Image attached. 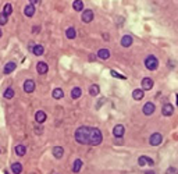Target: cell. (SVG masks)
Masks as SVG:
<instances>
[{
	"label": "cell",
	"instance_id": "1",
	"mask_svg": "<svg viewBox=\"0 0 178 174\" xmlns=\"http://www.w3.org/2000/svg\"><path fill=\"white\" fill-rule=\"evenodd\" d=\"M89 134H91V128L89 127H79L75 131V139L78 143H89Z\"/></svg>",
	"mask_w": 178,
	"mask_h": 174
},
{
	"label": "cell",
	"instance_id": "2",
	"mask_svg": "<svg viewBox=\"0 0 178 174\" xmlns=\"http://www.w3.org/2000/svg\"><path fill=\"white\" fill-rule=\"evenodd\" d=\"M102 133L99 128H91V134H89V143L91 145H99L102 142Z\"/></svg>",
	"mask_w": 178,
	"mask_h": 174
},
{
	"label": "cell",
	"instance_id": "3",
	"mask_svg": "<svg viewBox=\"0 0 178 174\" xmlns=\"http://www.w3.org/2000/svg\"><path fill=\"white\" fill-rule=\"evenodd\" d=\"M145 66H146L147 70H156L157 66H159V61H157V59H156L155 56H149L145 60Z\"/></svg>",
	"mask_w": 178,
	"mask_h": 174
},
{
	"label": "cell",
	"instance_id": "4",
	"mask_svg": "<svg viewBox=\"0 0 178 174\" xmlns=\"http://www.w3.org/2000/svg\"><path fill=\"white\" fill-rule=\"evenodd\" d=\"M161 141H163V137H161V134H160V133L152 134L150 139H149L150 145H153V146H157V145H160V143H161Z\"/></svg>",
	"mask_w": 178,
	"mask_h": 174
},
{
	"label": "cell",
	"instance_id": "5",
	"mask_svg": "<svg viewBox=\"0 0 178 174\" xmlns=\"http://www.w3.org/2000/svg\"><path fill=\"white\" fill-rule=\"evenodd\" d=\"M24 91L27 92V93L33 92L35 91V82H33L32 79H27V81L24 82Z\"/></svg>",
	"mask_w": 178,
	"mask_h": 174
},
{
	"label": "cell",
	"instance_id": "6",
	"mask_svg": "<svg viewBox=\"0 0 178 174\" xmlns=\"http://www.w3.org/2000/svg\"><path fill=\"white\" fill-rule=\"evenodd\" d=\"M142 88L145 89V91H149V89H152L153 88V79L152 78H143L142 79Z\"/></svg>",
	"mask_w": 178,
	"mask_h": 174
},
{
	"label": "cell",
	"instance_id": "7",
	"mask_svg": "<svg viewBox=\"0 0 178 174\" xmlns=\"http://www.w3.org/2000/svg\"><path fill=\"white\" fill-rule=\"evenodd\" d=\"M93 20V11L92 10H85L82 13V21L84 23H91Z\"/></svg>",
	"mask_w": 178,
	"mask_h": 174
},
{
	"label": "cell",
	"instance_id": "8",
	"mask_svg": "<svg viewBox=\"0 0 178 174\" xmlns=\"http://www.w3.org/2000/svg\"><path fill=\"white\" fill-rule=\"evenodd\" d=\"M153 111H155V105H153L152 102H147L146 105L143 106V113L146 116H150V114H153Z\"/></svg>",
	"mask_w": 178,
	"mask_h": 174
},
{
	"label": "cell",
	"instance_id": "9",
	"mask_svg": "<svg viewBox=\"0 0 178 174\" xmlns=\"http://www.w3.org/2000/svg\"><path fill=\"white\" fill-rule=\"evenodd\" d=\"M138 165L142 166V167H143L145 165L153 166V160H152L150 157H147V156H141V157H139V160H138Z\"/></svg>",
	"mask_w": 178,
	"mask_h": 174
},
{
	"label": "cell",
	"instance_id": "10",
	"mask_svg": "<svg viewBox=\"0 0 178 174\" xmlns=\"http://www.w3.org/2000/svg\"><path fill=\"white\" fill-rule=\"evenodd\" d=\"M124 131H125V130H124V127L121 125V124H117L114 128H113V134H114V137H117V138H121V137H123V135H124Z\"/></svg>",
	"mask_w": 178,
	"mask_h": 174
},
{
	"label": "cell",
	"instance_id": "11",
	"mask_svg": "<svg viewBox=\"0 0 178 174\" xmlns=\"http://www.w3.org/2000/svg\"><path fill=\"white\" fill-rule=\"evenodd\" d=\"M47 70H49V67H47V64H46L45 61H39L36 64V71L39 74H46Z\"/></svg>",
	"mask_w": 178,
	"mask_h": 174
},
{
	"label": "cell",
	"instance_id": "12",
	"mask_svg": "<svg viewBox=\"0 0 178 174\" xmlns=\"http://www.w3.org/2000/svg\"><path fill=\"white\" fill-rule=\"evenodd\" d=\"M35 120H36V123L42 124L46 121V113L45 111H42V110H39V111H36V114H35Z\"/></svg>",
	"mask_w": 178,
	"mask_h": 174
},
{
	"label": "cell",
	"instance_id": "13",
	"mask_svg": "<svg viewBox=\"0 0 178 174\" xmlns=\"http://www.w3.org/2000/svg\"><path fill=\"white\" fill-rule=\"evenodd\" d=\"M121 45H123L124 47L131 46L132 45V36H131V35H124L123 39H121Z\"/></svg>",
	"mask_w": 178,
	"mask_h": 174
},
{
	"label": "cell",
	"instance_id": "14",
	"mask_svg": "<svg viewBox=\"0 0 178 174\" xmlns=\"http://www.w3.org/2000/svg\"><path fill=\"white\" fill-rule=\"evenodd\" d=\"M173 113H174L173 105H170V103H166V105L163 106V114H164V116H171Z\"/></svg>",
	"mask_w": 178,
	"mask_h": 174
},
{
	"label": "cell",
	"instance_id": "15",
	"mask_svg": "<svg viewBox=\"0 0 178 174\" xmlns=\"http://www.w3.org/2000/svg\"><path fill=\"white\" fill-rule=\"evenodd\" d=\"M15 67H17L15 63H14V61H10V63H7V64L4 66V70H3V71H4V74H10L15 70Z\"/></svg>",
	"mask_w": 178,
	"mask_h": 174
},
{
	"label": "cell",
	"instance_id": "16",
	"mask_svg": "<svg viewBox=\"0 0 178 174\" xmlns=\"http://www.w3.org/2000/svg\"><path fill=\"white\" fill-rule=\"evenodd\" d=\"M43 52H45V49H43V46L42 45H35L33 47H32V53L35 56H42L43 55Z\"/></svg>",
	"mask_w": 178,
	"mask_h": 174
},
{
	"label": "cell",
	"instance_id": "17",
	"mask_svg": "<svg viewBox=\"0 0 178 174\" xmlns=\"http://www.w3.org/2000/svg\"><path fill=\"white\" fill-rule=\"evenodd\" d=\"M24 13H25L27 17H32V15L35 14V7H33V4H28L27 7L24 9Z\"/></svg>",
	"mask_w": 178,
	"mask_h": 174
},
{
	"label": "cell",
	"instance_id": "18",
	"mask_svg": "<svg viewBox=\"0 0 178 174\" xmlns=\"http://www.w3.org/2000/svg\"><path fill=\"white\" fill-rule=\"evenodd\" d=\"M11 171H13L14 174H21V171H23V165H21V163H13V165H11Z\"/></svg>",
	"mask_w": 178,
	"mask_h": 174
},
{
	"label": "cell",
	"instance_id": "19",
	"mask_svg": "<svg viewBox=\"0 0 178 174\" xmlns=\"http://www.w3.org/2000/svg\"><path fill=\"white\" fill-rule=\"evenodd\" d=\"M63 153H64V151H63V148L61 146H54L53 148V155H54V157L61 159V157H63Z\"/></svg>",
	"mask_w": 178,
	"mask_h": 174
},
{
	"label": "cell",
	"instance_id": "20",
	"mask_svg": "<svg viewBox=\"0 0 178 174\" xmlns=\"http://www.w3.org/2000/svg\"><path fill=\"white\" fill-rule=\"evenodd\" d=\"M143 95H145V92L142 91V89H135V91L132 92V98L135 100H141L142 98H143Z\"/></svg>",
	"mask_w": 178,
	"mask_h": 174
},
{
	"label": "cell",
	"instance_id": "21",
	"mask_svg": "<svg viewBox=\"0 0 178 174\" xmlns=\"http://www.w3.org/2000/svg\"><path fill=\"white\" fill-rule=\"evenodd\" d=\"M25 152H27V148H25V145H23V143H20V145L15 146V153L18 156H24Z\"/></svg>",
	"mask_w": 178,
	"mask_h": 174
},
{
	"label": "cell",
	"instance_id": "22",
	"mask_svg": "<svg viewBox=\"0 0 178 174\" xmlns=\"http://www.w3.org/2000/svg\"><path fill=\"white\" fill-rule=\"evenodd\" d=\"M53 98L54 99H61V98L64 96V92H63V89L61 88H56V89H53Z\"/></svg>",
	"mask_w": 178,
	"mask_h": 174
},
{
	"label": "cell",
	"instance_id": "23",
	"mask_svg": "<svg viewBox=\"0 0 178 174\" xmlns=\"http://www.w3.org/2000/svg\"><path fill=\"white\" fill-rule=\"evenodd\" d=\"M82 95V91H81V88H78V87H75V88H73V91H71V98L73 99H78V98Z\"/></svg>",
	"mask_w": 178,
	"mask_h": 174
},
{
	"label": "cell",
	"instance_id": "24",
	"mask_svg": "<svg viewBox=\"0 0 178 174\" xmlns=\"http://www.w3.org/2000/svg\"><path fill=\"white\" fill-rule=\"evenodd\" d=\"M81 169H82V160H81V159H77V160L74 162L73 171H74V173H78V171H79Z\"/></svg>",
	"mask_w": 178,
	"mask_h": 174
},
{
	"label": "cell",
	"instance_id": "25",
	"mask_svg": "<svg viewBox=\"0 0 178 174\" xmlns=\"http://www.w3.org/2000/svg\"><path fill=\"white\" fill-rule=\"evenodd\" d=\"M97 56H99L100 59H103V60H107L110 57V52L107 50V49H100L99 53H97Z\"/></svg>",
	"mask_w": 178,
	"mask_h": 174
},
{
	"label": "cell",
	"instance_id": "26",
	"mask_svg": "<svg viewBox=\"0 0 178 174\" xmlns=\"http://www.w3.org/2000/svg\"><path fill=\"white\" fill-rule=\"evenodd\" d=\"M99 92H100V88H99V85H91V88H89V93H91L92 96L99 95Z\"/></svg>",
	"mask_w": 178,
	"mask_h": 174
},
{
	"label": "cell",
	"instance_id": "27",
	"mask_svg": "<svg viewBox=\"0 0 178 174\" xmlns=\"http://www.w3.org/2000/svg\"><path fill=\"white\" fill-rule=\"evenodd\" d=\"M73 7H74L75 11H82L84 10V3L82 1H79V0H75V1L73 3Z\"/></svg>",
	"mask_w": 178,
	"mask_h": 174
},
{
	"label": "cell",
	"instance_id": "28",
	"mask_svg": "<svg viewBox=\"0 0 178 174\" xmlns=\"http://www.w3.org/2000/svg\"><path fill=\"white\" fill-rule=\"evenodd\" d=\"M11 13H13V6L10 4V3L4 4V9H3V14H4L6 17H9V15H10Z\"/></svg>",
	"mask_w": 178,
	"mask_h": 174
},
{
	"label": "cell",
	"instance_id": "29",
	"mask_svg": "<svg viewBox=\"0 0 178 174\" xmlns=\"http://www.w3.org/2000/svg\"><path fill=\"white\" fill-rule=\"evenodd\" d=\"M65 35H67L68 39H74V38H75V29H74V28H68V29L65 31Z\"/></svg>",
	"mask_w": 178,
	"mask_h": 174
},
{
	"label": "cell",
	"instance_id": "30",
	"mask_svg": "<svg viewBox=\"0 0 178 174\" xmlns=\"http://www.w3.org/2000/svg\"><path fill=\"white\" fill-rule=\"evenodd\" d=\"M13 96H14V89L13 88H7L4 92V98L6 99H11Z\"/></svg>",
	"mask_w": 178,
	"mask_h": 174
},
{
	"label": "cell",
	"instance_id": "31",
	"mask_svg": "<svg viewBox=\"0 0 178 174\" xmlns=\"http://www.w3.org/2000/svg\"><path fill=\"white\" fill-rule=\"evenodd\" d=\"M7 20H9V17H6L3 13H0V25H6V24H7Z\"/></svg>",
	"mask_w": 178,
	"mask_h": 174
},
{
	"label": "cell",
	"instance_id": "32",
	"mask_svg": "<svg viewBox=\"0 0 178 174\" xmlns=\"http://www.w3.org/2000/svg\"><path fill=\"white\" fill-rule=\"evenodd\" d=\"M166 174H178V170L175 167H169L166 170Z\"/></svg>",
	"mask_w": 178,
	"mask_h": 174
},
{
	"label": "cell",
	"instance_id": "33",
	"mask_svg": "<svg viewBox=\"0 0 178 174\" xmlns=\"http://www.w3.org/2000/svg\"><path fill=\"white\" fill-rule=\"evenodd\" d=\"M111 75H113V77L120 78V79H125V77H124V75H121V74H118V73H116V71H111Z\"/></svg>",
	"mask_w": 178,
	"mask_h": 174
},
{
	"label": "cell",
	"instance_id": "34",
	"mask_svg": "<svg viewBox=\"0 0 178 174\" xmlns=\"http://www.w3.org/2000/svg\"><path fill=\"white\" fill-rule=\"evenodd\" d=\"M146 174H155L153 171H146Z\"/></svg>",
	"mask_w": 178,
	"mask_h": 174
},
{
	"label": "cell",
	"instance_id": "35",
	"mask_svg": "<svg viewBox=\"0 0 178 174\" xmlns=\"http://www.w3.org/2000/svg\"><path fill=\"white\" fill-rule=\"evenodd\" d=\"M1 35H3V32H1V29H0V38H1Z\"/></svg>",
	"mask_w": 178,
	"mask_h": 174
},
{
	"label": "cell",
	"instance_id": "36",
	"mask_svg": "<svg viewBox=\"0 0 178 174\" xmlns=\"http://www.w3.org/2000/svg\"><path fill=\"white\" fill-rule=\"evenodd\" d=\"M177 105H178V96H177Z\"/></svg>",
	"mask_w": 178,
	"mask_h": 174
},
{
	"label": "cell",
	"instance_id": "37",
	"mask_svg": "<svg viewBox=\"0 0 178 174\" xmlns=\"http://www.w3.org/2000/svg\"><path fill=\"white\" fill-rule=\"evenodd\" d=\"M4 174H9V173H7V171H6V173H4Z\"/></svg>",
	"mask_w": 178,
	"mask_h": 174
}]
</instances>
